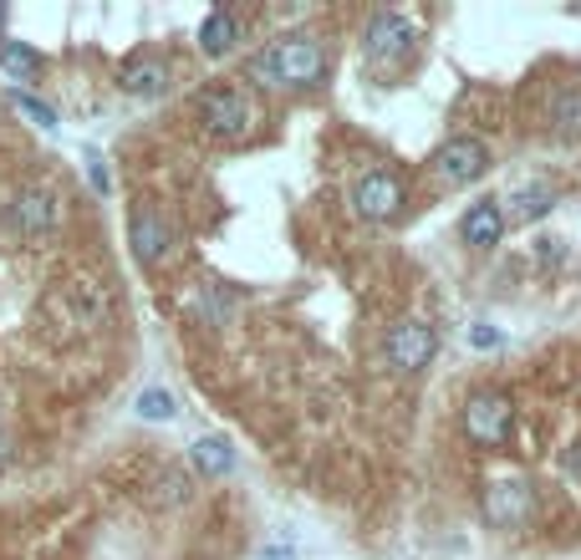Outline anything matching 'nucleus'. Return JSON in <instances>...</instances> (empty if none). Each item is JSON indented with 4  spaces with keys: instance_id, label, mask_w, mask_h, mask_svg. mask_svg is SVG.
<instances>
[{
    "instance_id": "5",
    "label": "nucleus",
    "mask_w": 581,
    "mask_h": 560,
    "mask_svg": "<svg viewBox=\"0 0 581 560\" xmlns=\"http://www.w3.org/2000/svg\"><path fill=\"white\" fill-rule=\"evenodd\" d=\"M484 174H490V148H484L480 138L460 132V138H449V144H439V154H434V179H439V184H449V189H460V184L484 179Z\"/></svg>"
},
{
    "instance_id": "24",
    "label": "nucleus",
    "mask_w": 581,
    "mask_h": 560,
    "mask_svg": "<svg viewBox=\"0 0 581 560\" xmlns=\"http://www.w3.org/2000/svg\"><path fill=\"white\" fill-rule=\"evenodd\" d=\"M470 336H474V346H495V342H500V332H495V326H474Z\"/></svg>"
},
{
    "instance_id": "10",
    "label": "nucleus",
    "mask_w": 581,
    "mask_h": 560,
    "mask_svg": "<svg viewBox=\"0 0 581 560\" xmlns=\"http://www.w3.org/2000/svg\"><path fill=\"white\" fill-rule=\"evenodd\" d=\"M525 510H531L525 479H495V484L484 489V520L490 524H521Z\"/></svg>"
},
{
    "instance_id": "22",
    "label": "nucleus",
    "mask_w": 581,
    "mask_h": 560,
    "mask_svg": "<svg viewBox=\"0 0 581 560\" xmlns=\"http://www.w3.org/2000/svg\"><path fill=\"white\" fill-rule=\"evenodd\" d=\"M11 108H16V112H26V118L37 122V128H57V112H51L47 102H37L31 92H21V87L11 92Z\"/></svg>"
},
{
    "instance_id": "26",
    "label": "nucleus",
    "mask_w": 581,
    "mask_h": 560,
    "mask_svg": "<svg viewBox=\"0 0 581 560\" xmlns=\"http://www.w3.org/2000/svg\"><path fill=\"white\" fill-rule=\"evenodd\" d=\"M0 26H6V6H0Z\"/></svg>"
},
{
    "instance_id": "25",
    "label": "nucleus",
    "mask_w": 581,
    "mask_h": 560,
    "mask_svg": "<svg viewBox=\"0 0 581 560\" xmlns=\"http://www.w3.org/2000/svg\"><path fill=\"white\" fill-rule=\"evenodd\" d=\"M6 459H11V439H6V433H0V464H6Z\"/></svg>"
},
{
    "instance_id": "12",
    "label": "nucleus",
    "mask_w": 581,
    "mask_h": 560,
    "mask_svg": "<svg viewBox=\"0 0 581 560\" xmlns=\"http://www.w3.org/2000/svg\"><path fill=\"white\" fill-rule=\"evenodd\" d=\"M460 235H464V245H474V250H495L500 235H505L500 199H474L470 209H464V219H460Z\"/></svg>"
},
{
    "instance_id": "6",
    "label": "nucleus",
    "mask_w": 581,
    "mask_h": 560,
    "mask_svg": "<svg viewBox=\"0 0 581 560\" xmlns=\"http://www.w3.org/2000/svg\"><path fill=\"white\" fill-rule=\"evenodd\" d=\"M352 209H357L363 219H373V225H383V219H398V209H403L398 174H387V168L363 174V179L352 184Z\"/></svg>"
},
{
    "instance_id": "2",
    "label": "nucleus",
    "mask_w": 581,
    "mask_h": 560,
    "mask_svg": "<svg viewBox=\"0 0 581 560\" xmlns=\"http://www.w3.org/2000/svg\"><path fill=\"white\" fill-rule=\"evenodd\" d=\"M439 352V332L429 322H398V326H387L383 336V357L393 372H424L429 362H434Z\"/></svg>"
},
{
    "instance_id": "14",
    "label": "nucleus",
    "mask_w": 581,
    "mask_h": 560,
    "mask_svg": "<svg viewBox=\"0 0 581 560\" xmlns=\"http://www.w3.org/2000/svg\"><path fill=\"white\" fill-rule=\"evenodd\" d=\"M118 82H122V92L128 97H164L169 92V67H164L158 57H138V61L122 67Z\"/></svg>"
},
{
    "instance_id": "9",
    "label": "nucleus",
    "mask_w": 581,
    "mask_h": 560,
    "mask_svg": "<svg viewBox=\"0 0 581 560\" xmlns=\"http://www.w3.org/2000/svg\"><path fill=\"white\" fill-rule=\"evenodd\" d=\"M363 51L377 67H393V61H403L413 51V26L398 11H377L363 31Z\"/></svg>"
},
{
    "instance_id": "4",
    "label": "nucleus",
    "mask_w": 581,
    "mask_h": 560,
    "mask_svg": "<svg viewBox=\"0 0 581 560\" xmlns=\"http://www.w3.org/2000/svg\"><path fill=\"white\" fill-rule=\"evenodd\" d=\"M510 423H515V407H510L505 393H470V403H464V433L480 449H500L510 439Z\"/></svg>"
},
{
    "instance_id": "1",
    "label": "nucleus",
    "mask_w": 581,
    "mask_h": 560,
    "mask_svg": "<svg viewBox=\"0 0 581 560\" xmlns=\"http://www.w3.org/2000/svg\"><path fill=\"white\" fill-rule=\"evenodd\" d=\"M245 77L255 87H270V92H280V87H312L327 77V47L316 37H306V31L280 37L245 61Z\"/></svg>"
},
{
    "instance_id": "13",
    "label": "nucleus",
    "mask_w": 581,
    "mask_h": 560,
    "mask_svg": "<svg viewBox=\"0 0 581 560\" xmlns=\"http://www.w3.org/2000/svg\"><path fill=\"white\" fill-rule=\"evenodd\" d=\"M551 209H557V189L551 184H525V189L510 194V209H500V215H505V225H535Z\"/></svg>"
},
{
    "instance_id": "15",
    "label": "nucleus",
    "mask_w": 581,
    "mask_h": 560,
    "mask_svg": "<svg viewBox=\"0 0 581 560\" xmlns=\"http://www.w3.org/2000/svg\"><path fill=\"white\" fill-rule=\"evenodd\" d=\"M189 464L199 469V474H209V479H225L235 469V449H230V439H194V449H189Z\"/></svg>"
},
{
    "instance_id": "23",
    "label": "nucleus",
    "mask_w": 581,
    "mask_h": 560,
    "mask_svg": "<svg viewBox=\"0 0 581 560\" xmlns=\"http://www.w3.org/2000/svg\"><path fill=\"white\" fill-rule=\"evenodd\" d=\"M567 474L581 484V443H571V449H567Z\"/></svg>"
},
{
    "instance_id": "7",
    "label": "nucleus",
    "mask_w": 581,
    "mask_h": 560,
    "mask_svg": "<svg viewBox=\"0 0 581 560\" xmlns=\"http://www.w3.org/2000/svg\"><path fill=\"white\" fill-rule=\"evenodd\" d=\"M11 225L21 229L26 239H41L61 225V199L41 184H26V189L11 194Z\"/></svg>"
},
{
    "instance_id": "27",
    "label": "nucleus",
    "mask_w": 581,
    "mask_h": 560,
    "mask_svg": "<svg viewBox=\"0 0 581 560\" xmlns=\"http://www.w3.org/2000/svg\"><path fill=\"white\" fill-rule=\"evenodd\" d=\"M0 413H6V393H0Z\"/></svg>"
},
{
    "instance_id": "21",
    "label": "nucleus",
    "mask_w": 581,
    "mask_h": 560,
    "mask_svg": "<svg viewBox=\"0 0 581 560\" xmlns=\"http://www.w3.org/2000/svg\"><path fill=\"white\" fill-rule=\"evenodd\" d=\"M138 417H148V423H169V417H174V397L164 393V387L138 393Z\"/></svg>"
},
{
    "instance_id": "20",
    "label": "nucleus",
    "mask_w": 581,
    "mask_h": 560,
    "mask_svg": "<svg viewBox=\"0 0 581 560\" xmlns=\"http://www.w3.org/2000/svg\"><path fill=\"white\" fill-rule=\"evenodd\" d=\"M189 494H194V484L184 469H164V474H158V504H184Z\"/></svg>"
},
{
    "instance_id": "19",
    "label": "nucleus",
    "mask_w": 581,
    "mask_h": 560,
    "mask_svg": "<svg viewBox=\"0 0 581 560\" xmlns=\"http://www.w3.org/2000/svg\"><path fill=\"white\" fill-rule=\"evenodd\" d=\"M194 316H199L205 326H225V316H230V301H225V291L209 286L205 296L194 301Z\"/></svg>"
},
{
    "instance_id": "18",
    "label": "nucleus",
    "mask_w": 581,
    "mask_h": 560,
    "mask_svg": "<svg viewBox=\"0 0 581 560\" xmlns=\"http://www.w3.org/2000/svg\"><path fill=\"white\" fill-rule=\"evenodd\" d=\"M0 67H6L11 77H31L41 67V57L26 47V41H0Z\"/></svg>"
},
{
    "instance_id": "17",
    "label": "nucleus",
    "mask_w": 581,
    "mask_h": 560,
    "mask_svg": "<svg viewBox=\"0 0 581 560\" xmlns=\"http://www.w3.org/2000/svg\"><path fill=\"white\" fill-rule=\"evenodd\" d=\"M551 128L581 138V87H561L557 102H551Z\"/></svg>"
},
{
    "instance_id": "11",
    "label": "nucleus",
    "mask_w": 581,
    "mask_h": 560,
    "mask_svg": "<svg viewBox=\"0 0 581 560\" xmlns=\"http://www.w3.org/2000/svg\"><path fill=\"white\" fill-rule=\"evenodd\" d=\"M128 245L144 265H158L169 255V225L158 219V209H134L128 215Z\"/></svg>"
},
{
    "instance_id": "8",
    "label": "nucleus",
    "mask_w": 581,
    "mask_h": 560,
    "mask_svg": "<svg viewBox=\"0 0 581 560\" xmlns=\"http://www.w3.org/2000/svg\"><path fill=\"white\" fill-rule=\"evenodd\" d=\"M199 122H205V132H215V138H240V132L250 128V108H245V97L235 92V87L215 82L199 97Z\"/></svg>"
},
{
    "instance_id": "3",
    "label": "nucleus",
    "mask_w": 581,
    "mask_h": 560,
    "mask_svg": "<svg viewBox=\"0 0 581 560\" xmlns=\"http://www.w3.org/2000/svg\"><path fill=\"white\" fill-rule=\"evenodd\" d=\"M51 311H57L72 332H102L108 316H112V301H108V291L97 286V281H72V286L57 291Z\"/></svg>"
},
{
    "instance_id": "16",
    "label": "nucleus",
    "mask_w": 581,
    "mask_h": 560,
    "mask_svg": "<svg viewBox=\"0 0 581 560\" xmlns=\"http://www.w3.org/2000/svg\"><path fill=\"white\" fill-rule=\"evenodd\" d=\"M235 41H240V21L230 11H209L205 26H199V51L205 57H225V51H235Z\"/></svg>"
}]
</instances>
